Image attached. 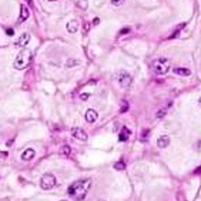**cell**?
<instances>
[{
  "instance_id": "17",
  "label": "cell",
  "mask_w": 201,
  "mask_h": 201,
  "mask_svg": "<svg viewBox=\"0 0 201 201\" xmlns=\"http://www.w3.org/2000/svg\"><path fill=\"white\" fill-rule=\"evenodd\" d=\"M60 153L64 154V156H70V154H71V148H70V145H63L61 150H60Z\"/></svg>"
},
{
  "instance_id": "6",
  "label": "cell",
  "mask_w": 201,
  "mask_h": 201,
  "mask_svg": "<svg viewBox=\"0 0 201 201\" xmlns=\"http://www.w3.org/2000/svg\"><path fill=\"white\" fill-rule=\"evenodd\" d=\"M71 135L78 140V141H86L87 140V133L83 130V128H80V127H74V128H71Z\"/></svg>"
},
{
  "instance_id": "3",
  "label": "cell",
  "mask_w": 201,
  "mask_h": 201,
  "mask_svg": "<svg viewBox=\"0 0 201 201\" xmlns=\"http://www.w3.org/2000/svg\"><path fill=\"white\" fill-rule=\"evenodd\" d=\"M170 61H168L167 59H157L156 61L153 63V68H154V71H156L157 74H167L168 71H170Z\"/></svg>"
},
{
  "instance_id": "12",
  "label": "cell",
  "mask_w": 201,
  "mask_h": 201,
  "mask_svg": "<svg viewBox=\"0 0 201 201\" xmlns=\"http://www.w3.org/2000/svg\"><path fill=\"white\" fill-rule=\"evenodd\" d=\"M29 16H30V11H29V9H27V6H23L20 7V16H19V22L23 23L26 22L27 19H29Z\"/></svg>"
},
{
  "instance_id": "31",
  "label": "cell",
  "mask_w": 201,
  "mask_h": 201,
  "mask_svg": "<svg viewBox=\"0 0 201 201\" xmlns=\"http://www.w3.org/2000/svg\"><path fill=\"white\" fill-rule=\"evenodd\" d=\"M49 1H56V0H49Z\"/></svg>"
},
{
  "instance_id": "10",
  "label": "cell",
  "mask_w": 201,
  "mask_h": 201,
  "mask_svg": "<svg viewBox=\"0 0 201 201\" xmlns=\"http://www.w3.org/2000/svg\"><path fill=\"white\" fill-rule=\"evenodd\" d=\"M29 40H30V34L23 33L22 36L19 37V40L16 42V46H17V47H26V44L29 43Z\"/></svg>"
},
{
  "instance_id": "28",
  "label": "cell",
  "mask_w": 201,
  "mask_h": 201,
  "mask_svg": "<svg viewBox=\"0 0 201 201\" xmlns=\"http://www.w3.org/2000/svg\"><path fill=\"white\" fill-rule=\"evenodd\" d=\"M99 23H100V19H99V17H96V19L93 20V24H94V26H97Z\"/></svg>"
},
{
  "instance_id": "16",
  "label": "cell",
  "mask_w": 201,
  "mask_h": 201,
  "mask_svg": "<svg viewBox=\"0 0 201 201\" xmlns=\"http://www.w3.org/2000/svg\"><path fill=\"white\" fill-rule=\"evenodd\" d=\"M114 170H118V171H123V170H126V163H124L123 160L116 161V163H114Z\"/></svg>"
},
{
  "instance_id": "24",
  "label": "cell",
  "mask_w": 201,
  "mask_h": 201,
  "mask_svg": "<svg viewBox=\"0 0 201 201\" xmlns=\"http://www.w3.org/2000/svg\"><path fill=\"white\" fill-rule=\"evenodd\" d=\"M89 97H90V94H87V93H84V94H80V99H81V100H87Z\"/></svg>"
},
{
  "instance_id": "25",
  "label": "cell",
  "mask_w": 201,
  "mask_h": 201,
  "mask_svg": "<svg viewBox=\"0 0 201 201\" xmlns=\"http://www.w3.org/2000/svg\"><path fill=\"white\" fill-rule=\"evenodd\" d=\"M90 29V23L89 22H84V33H87Z\"/></svg>"
},
{
  "instance_id": "7",
  "label": "cell",
  "mask_w": 201,
  "mask_h": 201,
  "mask_svg": "<svg viewBox=\"0 0 201 201\" xmlns=\"http://www.w3.org/2000/svg\"><path fill=\"white\" fill-rule=\"evenodd\" d=\"M84 118H86L87 123H94V121L99 118V114H97V111H96L94 109H89V110L86 111V114H84Z\"/></svg>"
},
{
  "instance_id": "14",
  "label": "cell",
  "mask_w": 201,
  "mask_h": 201,
  "mask_svg": "<svg viewBox=\"0 0 201 201\" xmlns=\"http://www.w3.org/2000/svg\"><path fill=\"white\" fill-rule=\"evenodd\" d=\"M174 73L178 74V76H190L191 74L190 70H188V68H184V67H183V68H181V67H176V68H174Z\"/></svg>"
},
{
  "instance_id": "30",
  "label": "cell",
  "mask_w": 201,
  "mask_h": 201,
  "mask_svg": "<svg viewBox=\"0 0 201 201\" xmlns=\"http://www.w3.org/2000/svg\"><path fill=\"white\" fill-rule=\"evenodd\" d=\"M198 103H200V106H201V97H200V100H198Z\"/></svg>"
},
{
  "instance_id": "18",
  "label": "cell",
  "mask_w": 201,
  "mask_h": 201,
  "mask_svg": "<svg viewBox=\"0 0 201 201\" xmlns=\"http://www.w3.org/2000/svg\"><path fill=\"white\" fill-rule=\"evenodd\" d=\"M127 110H128V101L123 100L121 101V107H120V113H126Z\"/></svg>"
},
{
  "instance_id": "13",
  "label": "cell",
  "mask_w": 201,
  "mask_h": 201,
  "mask_svg": "<svg viewBox=\"0 0 201 201\" xmlns=\"http://www.w3.org/2000/svg\"><path fill=\"white\" fill-rule=\"evenodd\" d=\"M130 134H131V131H130L127 127H123V130L118 134V140H120V141H127L128 137H130Z\"/></svg>"
},
{
  "instance_id": "8",
  "label": "cell",
  "mask_w": 201,
  "mask_h": 201,
  "mask_svg": "<svg viewBox=\"0 0 201 201\" xmlns=\"http://www.w3.org/2000/svg\"><path fill=\"white\" fill-rule=\"evenodd\" d=\"M34 156H36V151H34L33 148H27V150H24L22 153L20 158H22L23 161H30V160L34 158Z\"/></svg>"
},
{
  "instance_id": "4",
  "label": "cell",
  "mask_w": 201,
  "mask_h": 201,
  "mask_svg": "<svg viewBox=\"0 0 201 201\" xmlns=\"http://www.w3.org/2000/svg\"><path fill=\"white\" fill-rule=\"evenodd\" d=\"M116 77H117V81H118V84L123 87V89L128 90L131 87V84H133V77L127 73V71H118L117 74H116Z\"/></svg>"
},
{
  "instance_id": "21",
  "label": "cell",
  "mask_w": 201,
  "mask_h": 201,
  "mask_svg": "<svg viewBox=\"0 0 201 201\" xmlns=\"http://www.w3.org/2000/svg\"><path fill=\"white\" fill-rule=\"evenodd\" d=\"M148 137H150V130H144V131L141 133V137H140V138H141L143 141H145Z\"/></svg>"
},
{
  "instance_id": "20",
  "label": "cell",
  "mask_w": 201,
  "mask_h": 201,
  "mask_svg": "<svg viewBox=\"0 0 201 201\" xmlns=\"http://www.w3.org/2000/svg\"><path fill=\"white\" fill-rule=\"evenodd\" d=\"M166 114H167V109H161V110L157 111V118H163Z\"/></svg>"
},
{
  "instance_id": "32",
  "label": "cell",
  "mask_w": 201,
  "mask_h": 201,
  "mask_svg": "<svg viewBox=\"0 0 201 201\" xmlns=\"http://www.w3.org/2000/svg\"><path fill=\"white\" fill-rule=\"evenodd\" d=\"M60 201H66V200H60Z\"/></svg>"
},
{
  "instance_id": "29",
  "label": "cell",
  "mask_w": 201,
  "mask_h": 201,
  "mask_svg": "<svg viewBox=\"0 0 201 201\" xmlns=\"http://www.w3.org/2000/svg\"><path fill=\"white\" fill-rule=\"evenodd\" d=\"M195 174H201V167H198L195 170Z\"/></svg>"
},
{
  "instance_id": "22",
  "label": "cell",
  "mask_w": 201,
  "mask_h": 201,
  "mask_svg": "<svg viewBox=\"0 0 201 201\" xmlns=\"http://www.w3.org/2000/svg\"><path fill=\"white\" fill-rule=\"evenodd\" d=\"M130 30H131L130 27H126V29H121V30H120V36H124V34H128V33H130Z\"/></svg>"
},
{
  "instance_id": "19",
  "label": "cell",
  "mask_w": 201,
  "mask_h": 201,
  "mask_svg": "<svg viewBox=\"0 0 201 201\" xmlns=\"http://www.w3.org/2000/svg\"><path fill=\"white\" fill-rule=\"evenodd\" d=\"M78 64H80L78 60H67V63H66L67 67H74V66H78Z\"/></svg>"
},
{
  "instance_id": "26",
  "label": "cell",
  "mask_w": 201,
  "mask_h": 201,
  "mask_svg": "<svg viewBox=\"0 0 201 201\" xmlns=\"http://www.w3.org/2000/svg\"><path fill=\"white\" fill-rule=\"evenodd\" d=\"M6 34H7V36H13V34H14V30H13V29H7V30H6Z\"/></svg>"
},
{
  "instance_id": "11",
  "label": "cell",
  "mask_w": 201,
  "mask_h": 201,
  "mask_svg": "<svg viewBox=\"0 0 201 201\" xmlns=\"http://www.w3.org/2000/svg\"><path fill=\"white\" fill-rule=\"evenodd\" d=\"M66 29H67V32H68V33H71V34L77 33V30H78V22H77V20H70V22L66 24Z\"/></svg>"
},
{
  "instance_id": "5",
  "label": "cell",
  "mask_w": 201,
  "mask_h": 201,
  "mask_svg": "<svg viewBox=\"0 0 201 201\" xmlns=\"http://www.w3.org/2000/svg\"><path fill=\"white\" fill-rule=\"evenodd\" d=\"M56 177L53 176V174H44L42 178H40V187L43 188V190H51V188H54V185H56Z\"/></svg>"
},
{
  "instance_id": "27",
  "label": "cell",
  "mask_w": 201,
  "mask_h": 201,
  "mask_svg": "<svg viewBox=\"0 0 201 201\" xmlns=\"http://www.w3.org/2000/svg\"><path fill=\"white\" fill-rule=\"evenodd\" d=\"M78 6H81V7H83V9H86V7H87V3H86V1H84V0H83V1H81V3H78Z\"/></svg>"
},
{
  "instance_id": "15",
  "label": "cell",
  "mask_w": 201,
  "mask_h": 201,
  "mask_svg": "<svg viewBox=\"0 0 201 201\" xmlns=\"http://www.w3.org/2000/svg\"><path fill=\"white\" fill-rule=\"evenodd\" d=\"M184 27H185V23H181V24H178V26L176 27V30L173 32V34L170 36V39H176V37H177V36L181 33V30H183Z\"/></svg>"
},
{
  "instance_id": "2",
  "label": "cell",
  "mask_w": 201,
  "mask_h": 201,
  "mask_svg": "<svg viewBox=\"0 0 201 201\" xmlns=\"http://www.w3.org/2000/svg\"><path fill=\"white\" fill-rule=\"evenodd\" d=\"M32 60H33L32 51H30L29 49H23L22 51L17 54V57H16L13 67H14L16 70H24L26 67H29V64L32 63Z\"/></svg>"
},
{
  "instance_id": "1",
  "label": "cell",
  "mask_w": 201,
  "mask_h": 201,
  "mask_svg": "<svg viewBox=\"0 0 201 201\" xmlns=\"http://www.w3.org/2000/svg\"><path fill=\"white\" fill-rule=\"evenodd\" d=\"M91 187V180L90 178H84V180H78V181H74L73 184L68 185L67 188V193L68 195H71L74 200H83L87 194V191L90 190Z\"/></svg>"
},
{
  "instance_id": "23",
  "label": "cell",
  "mask_w": 201,
  "mask_h": 201,
  "mask_svg": "<svg viewBox=\"0 0 201 201\" xmlns=\"http://www.w3.org/2000/svg\"><path fill=\"white\" fill-rule=\"evenodd\" d=\"M123 1H124V0H111V3L114 4V6H120Z\"/></svg>"
},
{
  "instance_id": "9",
  "label": "cell",
  "mask_w": 201,
  "mask_h": 201,
  "mask_svg": "<svg viewBox=\"0 0 201 201\" xmlns=\"http://www.w3.org/2000/svg\"><path fill=\"white\" fill-rule=\"evenodd\" d=\"M168 144H170V137L168 135H160L157 138V147L160 148H167Z\"/></svg>"
}]
</instances>
